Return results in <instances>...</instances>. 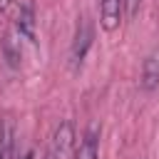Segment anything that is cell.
I'll return each instance as SVG.
<instances>
[{
	"mask_svg": "<svg viewBox=\"0 0 159 159\" xmlns=\"http://www.w3.org/2000/svg\"><path fill=\"white\" fill-rule=\"evenodd\" d=\"M92 40H94V30L89 25L87 17H80L77 22V30H75V37H72V45H70V67L77 72L92 47Z\"/></svg>",
	"mask_w": 159,
	"mask_h": 159,
	"instance_id": "1",
	"label": "cell"
},
{
	"mask_svg": "<svg viewBox=\"0 0 159 159\" xmlns=\"http://www.w3.org/2000/svg\"><path fill=\"white\" fill-rule=\"evenodd\" d=\"M75 159H99V129L94 124L82 134L75 149Z\"/></svg>",
	"mask_w": 159,
	"mask_h": 159,
	"instance_id": "7",
	"label": "cell"
},
{
	"mask_svg": "<svg viewBox=\"0 0 159 159\" xmlns=\"http://www.w3.org/2000/svg\"><path fill=\"white\" fill-rule=\"evenodd\" d=\"M139 5H142V0H124V15H127V17L132 20V17L137 15Z\"/></svg>",
	"mask_w": 159,
	"mask_h": 159,
	"instance_id": "9",
	"label": "cell"
},
{
	"mask_svg": "<svg viewBox=\"0 0 159 159\" xmlns=\"http://www.w3.org/2000/svg\"><path fill=\"white\" fill-rule=\"evenodd\" d=\"M20 159H35V154H32V152H25V154H22Z\"/></svg>",
	"mask_w": 159,
	"mask_h": 159,
	"instance_id": "11",
	"label": "cell"
},
{
	"mask_svg": "<svg viewBox=\"0 0 159 159\" xmlns=\"http://www.w3.org/2000/svg\"><path fill=\"white\" fill-rule=\"evenodd\" d=\"M20 35H17V30L12 27V30H7L5 35H2V40H0V50H2V57H5V62H7V67H12V70H17L20 67V62H22V45H20Z\"/></svg>",
	"mask_w": 159,
	"mask_h": 159,
	"instance_id": "4",
	"label": "cell"
},
{
	"mask_svg": "<svg viewBox=\"0 0 159 159\" xmlns=\"http://www.w3.org/2000/svg\"><path fill=\"white\" fill-rule=\"evenodd\" d=\"M139 87H142L144 92H152V89L159 87V50H154L152 55H147V60L142 62Z\"/></svg>",
	"mask_w": 159,
	"mask_h": 159,
	"instance_id": "5",
	"label": "cell"
},
{
	"mask_svg": "<svg viewBox=\"0 0 159 159\" xmlns=\"http://www.w3.org/2000/svg\"><path fill=\"white\" fill-rule=\"evenodd\" d=\"M12 5H15V0H0V15H7L12 10Z\"/></svg>",
	"mask_w": 159,
	"mask_h": 159,
	"instance_id": "10",
	"label": "cell"
},
{
	"mask_svg": "<svg viewBox=\"0 0 159 159\" xmlns=\"http://www.w3.org/2000/svg\"><path fill=\"white\" fill-rule=\"evenodd\" d=\"M72 149H75V127L72 122H60L50 137L47 159H70Z\"/></svg>",
	"mask_w": 159,
	"mask_h": 159,
	"instance_id": "2",
	"label": "cell"
},
{
	"mask_svg": "<svg viewBox=\"0 0 159 159\" xmlns=\"http://www.w3.org/2000/svg\"><path fill=\"white\" fill-rule=\"evenodd\" d=\"M12 137H15L12 122L5 119L2 127H0V159H10V154H12Z\"/></svg>",
	"mask_w": 159,
	"mask_h": 159,
	"instance_id": "8",
	"label": "cell"
},
{
	"mask_svg": "<svg viewBox=\"0 0 159 159\" xmlns=\"http://www.w3.org/2000/svg\"><path fill=\"white\" fill-rule=\"evenodd\" d=\"M124 17V0H99V25L104 32H114Z\"/></svg>",
	"mask_w": 159,
	"mask_h": 159,
	"instance_id": "3",
	"label": "cell"
},
{
	"mask_svg": "<svg viewBox=\"0 0 159 159\" xmlns=\"http://www.w3.org/2000/svg\"><path fill=\"white\" fill-rule=\"evenodd\" d=\"M15 30L22 40L35 42V7H32V2L20 5L17 15H15Z\"/></svg>",
	"mask_w": 159,
	"mask_h": 159,
	"instance_id": "6",
	"label": "cell"
}]
</instances>
